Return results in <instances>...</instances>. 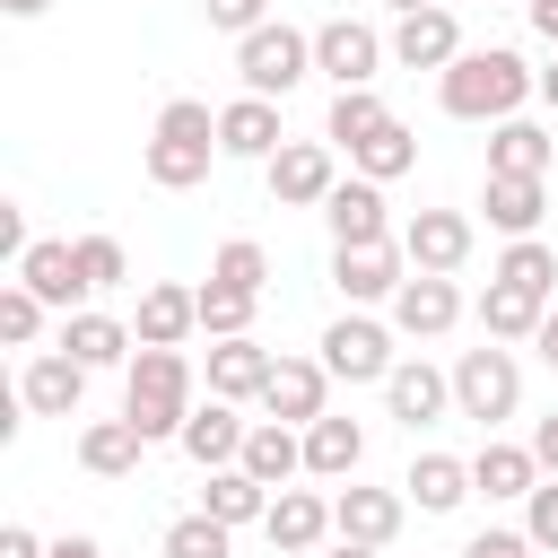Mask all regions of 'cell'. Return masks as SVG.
Returning a JSON list of instances; mask_svg holds the SVG:
<instances>
[{
    "mask_svg": "<svg viewBox=\"0 0 558 558\" xmlns=\"http://www.w3.org/2000/svg\"><path fill=\"white\" fill-rule=\"evenodd\" d=\"M541 96V70L514 52V44H462V61L436 70V105L453 122H506Z\"/></svg>",
    "mask_w": 558,
    "mask_h": 558,
    "instance_id": "1",
    "label": "cell"
},
{
    "mask_svg": "<svg viewBox=\"0 0 558 558\" xmlns=\"http://www.w3.org/2000/svg\"><path fill=\"white\" fill-rule=\"evenodd\" d=\"M192 357L183 349H140L131 366H122V418L148 436V445H174L183 436V418H192Z\"/></svg>",
    "mask_w": 558,
    "mask_h": 558,
    "instance_id": "2",
    "label": "cell"
},
{
    "mask_svg": "<svg viewBox=\"0 0 558 558\" xmlns=\"http://www.w3.org/2000/svg\"><path fill=\"white\" fill-rule=\"evenodd\" d=\"M227 148H218V113L201 105V96H174L166 113H157V131H148V183L157 192H192V183H209V166H218Z\"/></svg>",
    "mask_w": 558,
    "mask_h": 558,
    "instance_id": "3",
    "label": "cell"
},
{
    "mask_svg": "<svg viewBox=\"0 0 558 558\" xmlns=\"http://www.w3.org/2000/svg\"><path fill=\"white\" fill-rule=\"evenodd\" d=\"M514 410H523V366H514V349H506V340L462 349V357H453V418H480V427L497 436Z\"/></svg>",
    "mask_w": 558,
    "mask_h": 558,
    "instance_id": "4",
    "label": "cell"
},
{
    "mask_svg": "<svg viewBox=\"0 0 558 558\" xmlns=\"http://www.w3.org/2000/svg\"><path fill=\"white\" fill-rule=\"evenodd\" d=\"M235 78H244V96H288V87H305L314 78V35L305 26H253V35H235Z\"/></svg>",
    "mask_w": 558,
    "mask_h": 558,
    "instance_id": "5",
    "label": "cell"
},
{
    "mask_svg": "<svg viewBox=\"0 0 558 558\" xmlns=\"http://www.w3.org/2000/svg\"><path fill=\"white\" fill-rule=\"evenodd\" d=\"M323 366H331V384H384V375L401 366V349H392V323H375L366 305H349V314L323 331Z\"/></svg>",
    "mask_w": 558,
    "mask_h": 558,
    "instance_id": "6",
    "label": "cell"
},
{
    "mask_svg": "<svg viewBox=\"0 0 558 558\" xmlns=\"http://www.w3.org/2000/svg\"><path fill=\"white\" fill-rule=\"evenodd\" d=\"M384 61H392V35H375L366 17H323L314 26V70L331 87H375Z\"/></svg>",
    "mask_w": 558,
    "mask_h": 558,
    "instance_id": "7",
    "label": "cell"
},
{
    "mask_svg": "<svg viewBox=\"0 0 558 558\" xmlns=\"http://www.w3.org/2000/svg\"><path fill=\"white\" fill-rule=\"evenodd\" d=\"M262 183H270L279 209H323L331 183H340V148H331V140H288V148L262 166Z\"/></svg>",
    "mask_w": 558,
    "mask_h": 558,
    "instance_id": "8",
    "label": "cell"
},
{
    "mask_svg": "<svg viewBox=\"0 0 558 558\" xmlns=\"http://www.w3.org/2000/svg\"><path fill=\"white\" fill-rule=\"evenodd\" d=\"M401 279H410L401 235H384V244H331V288H340V305H392Z\"/></svg>",
    "mask_w": 558,
    "mask_h": 558,
    "instance_id": "9",
    "label": "cell"
},
{
    "mask_svg": "<svg viewBox=\"0 0 558 558\" xmlns=\"http://www.w3.org/2000/svg\"><path fill=\"white\" fill-rule=\"evenodd\" d=\"M87 375H96V366H78L70 349H35V357L17 366V410H26V418H78Z\"/></svg>",
    "mask_w": 558,
    "mask_h": 558,
    "instance_id": "10",
    "label": "cell"
},
{
    "mask_svg": "<svg viewBox=\"0 0 558 558\" xmlns=\"http://www.w3.org/2000/svg\"><path fill=\"white\" fill-rule=\"evenodd\" d=\"M462 323V288L445 279V270H410L401 288H392V331L401 340H445Z\"/></svg>",
    "mask_w": 558,
    "mask_h": 558,
    "instance_id": "11",
    "label": "cell"
},
{
    "mask_svg": "<svg viewBox=\"0 0 558 558\" xmlns=\"http://www.w3.org/2000/svg\"><path fill=\"white\" fill-rule=\"evenodd\" d=\"M244 436H253V418H244V401H192V418H183V462H201V471H227V462H244Z\"/></svg>",
    "mask_w": 558,
    "mask_h": 558,
    "instance_id": "12",
    "label": "cell"
},
{
    "mask_svg": "<svg viewBox=\"0 0 558 558\" xmlns=\"http://www.w3.org/2000/svg\"><path fill=\"white\" fill-rule=\"evenodd\" d=\"M401 523H410V497L401 488H340L331 497V541H366V549H392L401 541Z\"/></svg>",
    "mask_w": 558,
    "mask_h": 558,
    "instance_id": "13",
    "label": "cell"
},
{
    "mask_svg": "<svg viewBox=\"0 0 558 558\" xmlns=\"http://www.w3.org/2000/svg\"><path fill=\"white\" fill-rule=\"evenodd\" d=\"M471 244H480V235H471L462 209H410V218H401V253H410V270H445V279H453V270L471 262Z\"/></svg>",
    "mask_w": 558,
    "mask_h": 558,
    "instance_id": "14",
    "label": "cell"
},
{
    "mask_svg": "<svg viewBox=\"0 0 558 558\" xmlns=\"http://www.w3.org/2000/svg\"><path fill=\"white\" fill-rule=\"evenodd\" d=\"M384 410L418 436V427H436L445 410H453V366H427V357H401L392 375H384Z\"/></svg>",
    "mask_w": 558,
    "mask_h": 558,
    "instance_id": "15",
    "label": "cell"
},
{
    "mask_svg": "<svg viewBox=\"0 0 558 558\" xmlns=\"http://www.w3.org/2000/svg\"><path fill=\"white\" fill-rule=\"evenodd\" d=\"M17 279H26L52 314H78V305H87V279H78V244H70V235H35V244L17 253Z\"/></svg>",
    "mask_w": 558,
    "mask_h": 558,
    "instance_id": "16",
    "label": "cell"
},
{
    "mask_svg": "<svg viewBox=\"0 0 558 558\" xmlns=\"http://www.w3.org/2000/svg\"><path fill=\"white\" fill-rule=\"evenodd\" d=\"M262 410L288 418V427H314V418L331 410V366H323V357H279L270 384H262Z\"/></svg>",
    "mask_w": 558,
    "mask_h": 558,
    "instance_id": "17",
    "label": "cell"
},
{
    "mask_svg": "<svg viewBox=\"0 0 558 558\" xmlns=\"http://www.w3.org/2000/svg\"><path fill=\"white\" fill-rule=\"evenodd\" d=\"M392 61H401V70H445V61H462V17H453L445 0L392 17Z\"/></svg>",
    "mask_w": 558,
    "mask_h": 558,
    "instance_id": "18",
    "label": "cell"
},
{
    "mask_svg": "<svg viewBox=\"0 0 558 558\" xmlns=\"http://www.w3.org/2000/svg\"><path fill=\"white\" fill-rule=\"evenodd\" d=\"M218 148L244 157V166H270V157L288 148V131H279V96H235V105H218Z\"/></svg>",
    "mask_w": 558,
    "mask_h": 558,
    "instance_id": "19",
    "label": "cell"
},
{
    "mask_svg": "<svg viewBox=\"0 0 558 558\" xmlns=\"http://www.w3.org/2000/svg\"><path fill=\"white\" fill-rule=\"evenodd\" d=\"M262 532H270V549L314 558V549L331 541V497H323V488H279V497H270V514H262Z\"/></svg>",
    "mask_w": 558,
    "mask_h": 558,
    "instance_id": "20",
    "label": "cell"
},
{
    "mask_svg": "<svg viewBox=\"0 0 558 558\" xmlns=\"http://www.w3.org/2000/svg\"><path fill=\"white\" fill-rule=\"evenodd\" d=\"M323 227H331V244H384V235H392V218H384V183L340 174L331 201H323Z\"/></svg>",
    "mask_w": 558,
    "mask_h": 558,
    "instance_id": "21",
    "label": "cell"
},
{
    "mask_svg": "<svg viewBox=\"0 0 558 558\" xmlns=\"http://www.w3.org/2000/svg\"><path fill=\"white\" fill-rule=\"evenodd\" d=\"M140 349H183L192 331H201V288H174V279H157V288H140Z\"/></svg>",
    "mask_w": 558,
    "mask_h": 558,
    "instance_id": "22",
    "label": "cell"
},
{
    "mask_svg": "<svg viewBox=\"0 0 558 558\" xmlns=\"http://www.w3.org/2000/svg\"><path fill=\"white\" fill-rule=\"evenodd\" d=\"M61 349L78 357V366H131V349H140V331L122 323V314H96V305H78V314H61Z\"/></svg>",
    "mask_w": 558,
    "mask_h": 558,
    "instance_id": "23",
    "label": "cell"
},
{
    "mask_svg": "<svg viewBox=\"0 0 558 558\" xmlns=\"http://www.w3.org/2000/svg\"><path fill=\"white\" fill-rule=\"evenodd\" d=\"M480 209L497 235H541V209H549V174H488L480 183Z\"/></svg>",
    "mask_w": 558,
    "mask_h": 558,
    "instance_id": "24",
    "label": "cell"
},
{
    "mask_svg": "<svg viewBox=\"0 0 558 558\" xmlns=\"http://www.w3.org/2000/svg\"><path fill=\"white\" fill-rule=\"evenodd\" d=\"M471 488H480L488 506H506V497H532V488H541V453H532V445H506V436H488V445L471 453Z\"/></svg>",
    "mask_w": 558,
    "mask_h": 558,
    "instance_id": "25",
    "label": "cell"
},
{
    "mask_svg": "<svg viewBox=\"0 0 558 558\" xmlns=\"http://www.w3.org/2000/svg\"><path fill=\"white\" fill-rule=\"evenodd\" d=\"M270 349L244 331V340H209V392L218 401H262V384H270Z\"/></svg>",
    "mask_w": 558,
    "mask_h": 558,
    "instance_id": "26",
    "label": "cell"
},
{
    "mask_svg": "<svg viewBox=\"0 0 558 558\" xmlns=\"http://www.w3.org/2000/svg\"><path fill=\"white\" fill-rule=\"evenodd\" d=\"M357 462H366V427L340 418V410H323L305 427V480H357Z\"/></svg>",
    "mask_w": 558,
    "mask_h": 558,
    "instance_id": "27",
    "label": "cell"
},
{
    "mask_svg": "<svg viewBox=\"0 0 558 558\" xmlns=\"http://www.w3.org/2000/svg\"><path fill=\"white\" fill-rule=\"evenodd\" d=\"M401 497H410L418 514H453V506L480 497V488H471V462H462V453H418V462L401 471Z\"/></svg>",
    "mask_w": 558,
    "mask_h": 558,
    "instance_id": "28",
    "label": "cell"
},
{
    "mask_svg": "<svg viewBox=\"0 0 558 558\" xmlns=\"http://www.w3.org/2000/svg\"><path fill=\"white\" fill-rule=\"evenodd\" d=\"M549 157H558V140H549L532 113L488 122V174H549Z\"/></svg>",
    "mask_w": 558,
    "mask_h": 558,
    "instance_id": "29",
    "label": "cell"
},
{
    "mask_svg": "<svg viewBox=\"0 0 558 558\" xmlns=\"http://www.w3.org/2000/svg\"><path fill=\"white\" fill-rule=\"evenodd\" d=\"M140 453H148V436L131 418H87L78 427V471H96V480H131Z\"/></svg>",
    "mask_w": 558,
    "mask_h": 558,
    "instance_id": "30",
    "label": "cell"
},
{
    "mask_svg": "<svg viewBox=\"0 0 558 558\" xmlns=\"http://www.w3.org/2000/svg\"><path fill=\"white\" fill-rule=\"evenodd\" d=\"M244 471H253L262 488H288V480L305 471V427H288V418H253V436H244Z\"/></svg>",
    "mask_w": 558,
    "mask_h": 558,
    "instance_id": "31",
    "label": "cell"
},
{
    "mask_svg": "<svg viewBox=\"0 0 558 558\" xmlns=\"http://www.w3.org/2000/svg\"><path fill=\"white\" fill-rule=\"evenodd\" d=\"M541 314H549V296H532V288H506V279L480 288V331H488V340H532Z\"/></svg>",
    "mask_w": 558,
    "mask_h": 558,
    "instance_id": "32",
    "label": "cell"
},
{
    "mask_svg": "<svg viewBox=\"0 0 558 558\" xmlns=\"http://www.w3.org/2000/svg\"><path fill=\"white\" fill-rule=\"evenodd\" d=\"M270 497H279V488H262V480H253L244 462L209 471V488H201V506H209L218 523H235V532H244V523H262V514H270Z\"/></svg>",
    "mask_w": 558,
    "mask_h": 558,
    "instance_id": "33",
    "label": "cell"
},
{
    "mask_svg": "<svg viewBox=\"0 0 558 558\" xmlns=\"http://www.w3.org/2000/svg\"><path fill=\"white\" fill-rule=\"evenodd\" d=\"M384 122H392V105H384L375 87H331V113H323V140H331V148L349 157V148H357L366 131H384Z\"/></svg>",
    "mask_w": 558,
    "mask_h": 558,
    "instance_id": "34",
    "label": "cell"
},
{
    "mask_svg": "<svg viewBox=\"0 0 558 558\" xmlns=\"http://www.w3.org/2000/svg\"><path fill=\"white\" fill-rule=\"evenodd\" d=\"M410 166H418V140H410V122H401V113L349 148V174H366V183H392V174H410Z\"/></svg>",
    "mask_w": 558,
    "mask_h": 558,
    "instance_id": "35",
    "label": "cell"
},
{
    "mask_svg": "<svg viewBox=\"0 0 558 558\" xmlns=\"http://www.w3.org/2000/svg\"><path fill=\"white\" fill-rule=\"evenodd\" d=\"M227 549H235V523H218L209 506L174 514V523H166V541H157V558H227Z\"/></svg>",
    "mask_w": 558,
    "mask_h": 558,
    "instance_id": "36",
    "label": "cell"
},
{
    "mask_svg": "<svg viewBox=\"0 0 558 558\" xmlns=\"http://www.w3.org/2000/svg\"><path fill=\"white\" fill-rule=\"evenodd\" d=\"M488 279H506V288H532V296H549L558 288V253L541 244V235H506V253H497V270Z\"/></svg>",
    "mask_w": 558,
    "mask_h": 558,
    "instance_id": "37",
    "label": "cell"
},
{
    "mask_svg": "<svg viewBox=\"0 0 558 558\" xmlns=\"http://www.w3.org/2000/svg\"><path fill=\"white\" fill-rule=\"evenodd\" d=\"M209 279H218V288H244V296H262V288H270V253H262L253 235H227V244L209 253Z\"/></svg>",
    "mask_w": 558,
    "mask_h": 558,
    "instance_id": "38",
    "label": "cell"
},
{
    "mask_svg": "<svg viewBox=\"0 0 558 558\" xmlns=\"http://www.w3.org/2000/svg\"><path fill=\"white\" fill-rule=\"evenodd\" d=\"M253 314H262V296L201 279V331H209V340H244V331H253Z\"/></svg>",
    "mask_w": 558,
    "mask_h": 558,
    "instance_id": "39",
    "label": "cell"
},
{
    "mask_svg": "<svg viewBox=\"0 0 558 558\" xmlns=\"http://www.w3.org/2000/svg\"><path fill=\"white\" fill-rule=\"evenodd\" d=\"M44 314H52V305H44L26 279L0 288V340H9V349H35V340H44Z\"/></svg>",
    "mask_w": 558,
    "mask_h": 558,
    "instance_id": "40",
    "label": "cell"
},
{
    "mask_svg": "<svg viewBox=\"0 0 558 558\" xmlns=\"http://www.w3.org/2000/svg\"><path fill=\"white\" fill-rule=\"evenodd\" d=\"M78 279H87V296L122 288V279H131V253H122V235H78Z\"/></svg>",
    "mask_w": 558,
    "mask_h": 558,
    "instance_id": "41",
    "label": "cell"
},
{
    "mask_svg": "<svg viewBox=\"0 0 558 558\" xmlns=\"http://www.w3.org/2000/svg\"><path fill=\"white\" fill-rule=\"evenodd\" d=\"M523 532H532V549H558V480L541 471V488L523 497Z\"/></svg>",
    "mask_w": 558,
    "mask_h": 558,
    "instance_id": "42",
    "label": "cell"
},
{
    "mask_svg": "<svg viewBox=\"0 0 558 558\" xmlns=\"http://www.w3.org/2000/svg\"><path fill=\"white\" fill-rule=\"evenodd\" d=\"M201 17L218 35H253V26H270V0H201Z\"/></svg>",
    "mask_w": 558,
    "mask_h": 558,
    "instance_id": "43",
    "label": "cell"
},
{
    "mask_svg": "<svg viewBox=\"0 0 558 558\" xmlns=\"http://www.w3.org/2000/svg\"><path fill=\"white\" fill-rule=\"evenodd\" d=\"M462 558H532V532H471Z\"/></svg>",
    "mask_w": 558,
    "mask_h": 558,
    "instance_id": "44",
    "label": "cell"
},
{
    "mask_svg": "<svg viewBox=\"0 0 558 558\" xmlns=\"http://www.w3.org/2000/svg\"><path fill=\"white\" fill-rule=\"evenodd\" d=\"M0 558H52V541H35L26 523H0Z\"/></svg>",
    "mask_w": 558,
    "mask_h": 558,
    "instance_id": "45",
    "label": "cell"
},
{
    "mask_svg": "<svg viewBox=\"0 0 558 558\" xmlns=\"http://www.w3.org/2000/svg\"><path fill=\"white\" fill-rule=\"evenodd\" d=\"M523 445H532V453H541V471L558 480V410H549V418H532V436H523Z\"/></svg>",
    "mask_w": 558,
    "mask_h": 558,
    "instance_id": "46",
    "label": "cell"
},
{
    "mask_svg": "<svg viewBox=\"0 0 558 558\" xmlns=\"http://www.w3.org/2000/svg\"><path fill=\"white\" fill-rule=\"evenodd\" d=\"M532 357H541V366H549V375H558V305H549V314H541V331H532Z\"/></svg>",
    "mask_w": 558,
    "mask_h": 558,
    "instance_id": "47",
    "label": "cell"
},
{
    "mask_svg": "<svg viewBox=\"0 0 558 558\" xmlns=\"http://www.w3.org/2000/svg\"><path fill=\"white\" fill-rule=\"evenodd\" d=\"M523 17H532V35H541V44H558V0H523Z\"/></svg>",
    "mask_w": 558,
    "mask_h": 558,
    "instance_id": "48",
    "label": "cell"
},
{
    "mask_svg": "<svg viewBox=\"0 0 558 558\" xmlns=\"http://www.w3.org/2000/svg\"><path fill=\"white\" fill-rule=\"evenodd\" d=\"M52 558H105V549H96L87 532H61V541H52Z\"/></svg>",
    "mask_w": 558,
    "mask_h": 558,
    "instance_id": "49",
    "label": "cell"
},
{
    "mask_svg": "<svg viewBox=\"0 0 558 558\" xmlns=\"http://www.w3.org/2000/svg\"><path fill=\"white\" fill-rule=\"evenodd\" d=\"M52 0H0V17H44Z\"/></svg>",
    "mask_w": 558,
    "mask_h": 558,
    "instance_id": "50",
    "label": "cell"
},
{
    "mask_svg": "<svg viewBox=\"0 0 558 558\" xmlns=\"http://www.w3.org/2000/svg\"><path fill=\"white\" fill-rule=\"evenodd\" d=\"M541 105L558 113V52H549V70H541Z\"/></svg>",
    "mask_w": 558,
    "mask_h": 558,
    "instance_id": "51",
    "label": "cell"
},
{
    "mask_svg": "<svg viewBox=\"0 0 558 558\" xmlns=\"http://www.w3.org/2000/svg\"><path fill=\"white\" fill-rule=\"evenodd\" d=\"M323 558H384V549H366V541H331Z\"/></svg>",
    "mask_w": 558,
    "mask_h": 558,
    "instance_id": "52",
    "label": "cell"
},
{
    "mask_svg": "<svg viewBox=\"0 0 558 558\" xmlns=\"http://www.w3.org/2000/svg\"><path fill=\"white\" fill-rule=\"evenodd\" d=\"M384 9H392V17H410V9H436V0H384Z\"/></svg>",
    "mask_w": 558,
    "mask_h": 558,
    "instance_id": "53",
    "label": "cell"
}]
</instances>
